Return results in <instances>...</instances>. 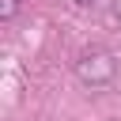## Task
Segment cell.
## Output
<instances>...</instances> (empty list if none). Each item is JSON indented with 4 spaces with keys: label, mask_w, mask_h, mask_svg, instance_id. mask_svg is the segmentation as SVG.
<instances>
[{
    "label": "cell",
    "mask_w": 121,
    "mask_h": 121,
    "mask_svg": "<svg viewBox=\"0 0 121 121\" xmlns=\"http://www.w3.org/2000/svg\"><path fill=\"white\" fill-rule=\"evenodd\" d=\"M79 4H87V0H79Z\"/></svg>",
    "instance_id": "6da1fadb"
}]
</instances>
